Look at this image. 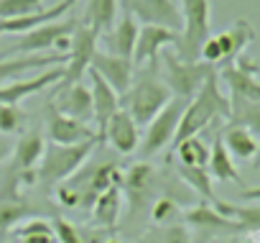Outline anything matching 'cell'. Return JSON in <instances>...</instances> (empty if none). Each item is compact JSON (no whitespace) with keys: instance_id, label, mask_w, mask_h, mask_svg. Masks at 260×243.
Here are the masks:
<instances>
[{"instance_id":"6da1fadb","label":"cell","mask_w":260,"mask_h":243,"mask_svg":"<svg viewBox=\"0 0 260 243\" xmlns=\"http://www.w3.org/2000/svg\"><path fill=\"white\" fill-rule=\"evenodd\" d=\"M122 184V172L117 169V164L112 161H94V164H84L77 174H72L67 182H61L56 187V200L69 207V210H92L94 200L110 190V187H120Z\"/></svg>"},{"instance_id":"7a4b0ae2","label":"cell","mask_w":260,"mask_h":243,"mask_svg":"<svg viewBox=\"0 0 260 243\" xmlns=\"http://www.w3.org/2000/svg\"><path fill=\"white\" fill-rule=\"evenodd\" d=\"M222 118L224 120L230 118V100L219 90V77L212 74L202 85V90L186 102V110L181 115V123H179V131H176L171 146L199 136L204 128H209L214 120H222Z\"/></svg>"},{"instance_id":"3957f363","label":"cell","mask_w":260,"mask_h":243,"mask_svg":"<svg viewBox=\"0 0 260 243\" xmlns=\"http://www.w3.org/2000/svg\"><path fill=\"white\" fill-rule=\"evenodd\" d=\"M136 72L138 77L133 79V85L127 87L125 95H120V107L130 113L138 128H143L169 105L174 95L166 87V82L158 79V67H143Z\"/></svg>"},{"instance_id":"277c9868","label":"cell","mask_w":260,"mask_h":243,"mask_svg":"<svg viewBox=\"0 0 260 243\" xmlns=\"http://www.w3.org/2000/svg\"><path fill=\"white\" fill-rule=\"evenodd\" d=\"M97 144L102 146V141L92 139V141H82V144H72V146H59V144H49L39 167H36V184H41L44 190H54L61 182H67L72 174H77L87 159L92 156V151L97 149Z\"/></svg>"},{"instance_id":"5b68a950","label":"cell","mask_w":260,"mask_h":243,"mask_svg":"<svg viewBox=\"0 0 260 243\" xmlns=\"http://www.w3.org/2000/svg\"><path fill=\"white\" fill-rule=\"evenodd\" d=\"M161 187V179H158V172L148 164V161H136L133 167L127 169V174H122V195L127 197V233H136V225H138V215L143 220L146 212H151V202H153V195L158 192Z\"/></svg>"},{"instance_id":"8992f818","label":"cell","mask_w":260,"mask_h":243,"mask_svg":"<svg viewBox=\"0 0 260 243\" xmlns=\"http://www.w3.org/2000/svg\"><path fill=\"white\" fill-rule=\"evenodd\" d=\"M209 0H181V18L184 29L176 41V57L181 62H199L202 44L212 36L209 34Z\"/></svg>"},{"instance_id":"52a82bcc","label":"cell","mask_w":260,"mask_h":243,"mask_svg":"<svg viewBox=\"0 0 260 243\" xmlns=\"http://www.w3.org/2000/svg\"><path fill=\"white\" fill-rule=\"evenodd\" d=\"M186 102L189 100L184 97H171L169 105L146 126V133L141 136V161H148L153 154H158L174 141L179 123H181V115L186 110Z\"/></svg>"},{"instance_id":"ba28073f","label":"cell","mask_w":260,"mask_h":243,"mask_svg":"<svg viewBox=\"0 0 260 243\" xmlns=\"http://www.w3.org/2000/svg\"><path fill=\"white\" fill-rule=\"evenodd\" d=\"M164 67H166V87L171 90L174 97H184V100H191L202 90V85L212 74H217L212 64L181 62L176 54H164Z\"/></svg>"},{"instance_id":"9c48e42d","label":"cell","mask_w":260,"mask_h":243,"mask_svg":"<svg viewBox=\"0 0 260 243\" xmlns=\"http://www.w3.org/2000/svg\"><path fill=\"white\" fill-rule=\"evenodd\" d=\"M79 26V18L69 16L64 21H51V23H44L23 36H18V41H13L0 57H11V54H41V51H49V49H56L61 39L72 36L74 29Z\"/></svg>"},{"instance_id":"30bf717a","label":"cell","mask_w":260,"mask_h":243,"mask_svg":"<svg viewBox=\"0 0 260 243\" xmlns=\"http://www.w3.org/2000/svg\"><path fill=\"white\" fill-rule=\"evenodd\" d=\"M120 6L143 26H161L176 34H181L184 29V18L176 0H120Z\"/></svg>"},{"instance_id":"8fae6325","label":"cell","mask_w":260,"mask_h":243,"mask_svg":"<svg viewBox=\"0 0 260 243\" xmlns=\"http://www.w3.org/2000/svg\"><path fill=\"white\" fill-rule=\"evenodd\" d=\"M97 41L100 36L94 31H89L87 26H77L74 34H72V46L67 51V64H64V74H61V82L56 85H74V82H82V77L89 72V62L97 51Z\"/></svg>"},{"instance_id":"7c38bea8","label":"cell","mask_w":260,"mask_h":243,"mask_svg":"<svg viewBox=\"0 0 260 243\" xmlns=\"http://www.w3.org/2000/svg\"><path fill=\"white\" fill-rule=\"evenodd\" d=\"M176 41H179V34L176 31H169V29H161V26H141L138 41H136V49H133L130 62H133L136 69L158 67L161 49L176 46Z\"/></svg>"},{"instance_id":"4fadbf2b","label":"cell","mask_w":260,"mask_h":243,"mask_svg":"<svg viewBox=\"0 0 260 243\" xmlns=\"http://www.w3.org/2000/svg\"><path fill=\"white\" fill-rule=\"evenodd\" d=\"M89 72L100 74L117 95H125L127 87L133 85L136 79V67L130 59L125 57H117V54H110V51H94L92 62H89Z\"/></svg>"},{"instance_id":"5bb4252c","label":"cell","mask_w":260,"mask_h":243,"mask_svg":"<svg viewBox=\"0 0 260 243\" xmlns=\"http://www.w3.org/2000/svg\"><path fill=\"white\" fill-rule=\"evenodd\" d=\"M46 133H49L51 144H59V146H72V144H82V141H92V139L100 141L97 128L61 115L51 102H46Z\"/></svg>"},{"instance_id":"9a60e30c","label":"cell","mask_w":260,"mask_h":243,"mask_svg":"<svg viewBox=\"0 0 260 243\" xmlns=\"http://www.w3.org/2000/svg\"><path fill=\"white\" fill-rule=\"evenodd\" d=\"M44 151H46V139H44V133L39 128L23 131V136L18 139V144H13V151H11L13 159L11 161L23 174L26 187H34L36 184V167H39Z\"/></svg>"},{"instance_id":"2e32d148","label":"cell","mask_w":260,"mask_h":243,"mask_svg":"<svg viewBox=\"0 0 260 243\" xmlns=\"http://www.w3.org/2000/svg\"><path fill=\"white\" fill-rule=\"evenodd\" d=\"M61 115L67 118H74L79 123H87L92 120V92L89 87H84L82 82H74V85H59L54 97L49 100Z\"/></svg>"},{"instance_id":"e0dca14e","label":"cell","mask_w":260,"mask_h":243,"mask_svg":"<svg viewBox=\"0 0 260 243\" xmlns=\"http://www.w3.org/2000/svg\"><path fill=\"white\" fill-rule=\"evenodd\" d=\"M102 141H107L117 154H136L138 146H141V128L133 118H130L127 110H117L105 126V133H102Z\"/></svg>"},{"instance_id":"ac0fdd59","label":"cell","mask_w":260,"mask_h":243,"mask_svg":"<svg viewBox=\"0 0 260 243\" xmlns=\"http://www.w3.org/2000/svg\"><path fill=\"white\" fill-rule=\"evenodd\" d=\"M61 74H64V64L59 67H49L46 72H41L39 77H23V79H16L6 87H0V102L6 105H18L21 100L31 97V95H39L44 92L46 87L61 82Z\"/></svg>"},{"instance_id":"d6986e66","label":"cell","mask_w":260,"mask_h":243,"mask_svg":"<svg viewBox=\"0 0 260 243\" xmlns=\"http://www.w3.org/2000/svg\"><path fill=\"white\" fill-rule=\"evenodd\" d=\"M89 92H92V120L97 123V136L102 141L107 120L120 110V95L94 72H89Z\"/></svg>"},{"instance_id":"ffe728a7","label":"cell","mask_w":260,"mask_h":243,"mask_svg":"<svg viewBox=\"0 0 260 243\" xmlns=\"http://www.w3.org/2000/svg\"><path fill=\"white\" fill-rule=\"evenodd\" d=\"M67 64V54H23L18 59H0V87L21 79L31 69Z\"/></svg>"},{"instance_id":"44dd1931","label":"cell","mask_w":260,"mask_h":243,"mask_svg":"<svg viewBox=\"0 0 260 243\" xmlns=\"http://www.w3.org/2000/svg\"><path fill=\"white\" fill-rule=\"evenodd\" d=\"M217 77H222V82L227 85L230 102H260V82L255 79V74L242 72L235 64H224Z\"/></svg>"},{"instance_id":"7402d4cb","label":"cell","mask_w":260,"mask_h":243,"mask_svg":"<svg viewBox=\"0 0 260 243\" xmlns=\"http://www.w3.org/2000/svg\"><path fill=\"white\" fill-rule=\"evenodd\" d=\"M214 39H217V44L222 49V64H232L237 57H242L245 46L255 41V31H252V26L245 18H240L227 31L217 34Z\"/></svg>"},{"instance_id":"603a6c76","label":"cell","mask_w":260,"mask_h":243,"mask_svg":"<svg viewBox=\"0 0 260 243\" xmlns=\"http://www.w3.org/2000/svg\"><path fill=\"white\" fill-rule=\"evenodd\" d=\"M138 31H141L138 21L130 16V13L122 11V18L105 34V41L110 46V54H117V57L130 59V57H133V49H136V41H138Z\"/></svg>"},{"instance_id":"cb8c5ba5","label":"cell","mask_w":260,"mask_h":243,"mask_svg":"<svg viewBox=\"0 0 260 243\" xmlns=\"http://www.w3.org/2000/svg\"><path fill=\"white\" fill-rule=\"evenodd\" d=\"M72 6H74L72 0H61V3H56L54 8H44V11L31 13V16L0 21V34H18V36H23V34H28V31H34V29H39V26H44V23H51L54 18L64 16Z\"/></svg>"},{"instance_id":"d4e9b609","label":"cell","mask_w":260,"mask_h":243,"mask_svg":"<svg viewBox=\"0 0 260 243\" xmlns=\"http://www.w3.org/2000/svg\"><path fill=\"white\" fill-rule=\"evenodd\" d=\"M219 139H222V144H224V149H227V154H230L232 159L245 161V159H255V156H257L260 141H257V136H252V133H250L247 128H242V126H227V128L219 133Z\"/></svg>"},{"instance_id":"484cf974","label":"cell","mask_w":260,"mask_h":243,"mask_svg":"<svg viewBox=\"0 0 260 243\" xmlns=\"http://www.w3.org/2000/svg\"><path fill=\"white\" fill-rule=\"evenodd\" d=\"M115 18H117V0H87V8L79 23L102 36L115 26Z\"/></svg>"},{"instance_id":"4316f807","label":"cell","mask_w":260,"mask_h":243,"mask_svg":"<svg viewBox=\"0 0 260 243\" xmlns=\"http://www.w3.org/2000/svg\"><path fill=\"white\" fill-rule=\"evenodd\" d=\"M207 172H209V177L217 179V182H232V184L240 182V172H237V167H235V159L227 154V149H224V144H222L219 136H217V139L212 141V146H209Z\"/></svg>"},{"instance_id":"83f0119b","label":"cell","mask_w":260,"mask_h":243,"mask_svg":"<svg viewBox=\"0 0 260 243\" xmlns=\"http://www.w3.org/2000/svg\"><path fill=\"white\" fill-rule=\"evenodd\" d=\"M92 218L102 230H112L117 225V220H120V187H110L94 200Z\"/></svg>"},{"instance_id":"f1b7e54d","label":"cell","mask_w":260,"mask_h":243,"mask_svg":"<svg viewBox=\"0 0 260 243\" xmlns=\"http://www.w3.org/2000/svg\"><path fill=\"white\" fill-rule=\"evenodd\" d=\"M212 207L232 220L240 230H257L260 228V205H252V207H240V205H230V202H222V200H214Z\"/></svg>"},{"instance_id":"f546056e","label":"cell","mask_w":260,"mask_h":243,"mask_svg":"<svg viewBox=\"0 0 260 243\" xmlns=\"http://www.w3.org/2000/svg\"><path fill=\"white\" fill-rule=\"evenodd\" d=\"M186 223L197 225V228H204V230H240L232 220L222 218L212 205H197L191 210H186Z\"/></svg>"},{"instance_id":"4dcf8cb0","label":"cell","mask_w":260,"mask_h":243,"mask_svg":"<svg viewBox=\"0 0 260 243\" xmlns=\"http://www.w3.org/2000/svg\"><path fill=\"white\" fill-rule=\"evenodd\" d=\"M174 154H176V159H179L181 167H202V169H207V161H209V146H207L199 136L176 144V146H174Z\"/></svg>"},{"instance_id":"1f68e13d","label":"cell","mask_w":260,"mask_h":243,"mask_svg":"<svg viewBox=\"0 0 260 243\" xmlns=\"http://www.w3.org/2000/svg\"><path fill=\"white\" fill-rule=\"evenodd\" d=\"M16 238H18V243H56L54 225L41 218H31V220L16 225Z\"/></svg>"},{"instance_id":"d6a6232c","label":"cell","mask_w":260,"mask_h":243,"mask_svg":"<svg viewBox=\"0 0 260 243\" xmlns=\"http://www.w3.org/2000/svg\"><path fill=\"white\" fill-rule=\"evenodd\" d=\"M179 179L186 187H191L199 197H204L209 205L217 200L214 197V190H212V177H209L207 169H202V167H181L179 164Z\"/></svg>"},{"instance_id":"836d02e7","label":"cell","mask_w":260,"mask_h":243,"mask_svg":"<svg viewBox=\"0 0 260 243\" xmlns=\"http://www.w3.org/2000/svg\"><path fill=\"white\" fill-rule=\"evenodd\" d=\"M26 126H28V113L26 110H21L18 105L0 102V136L23 133Z\"/></svg>"},{"instance_id":"e575fe53","label":"cell","mask_w":260,"mask_h":243,"mask_svg":"<svg viewBox=\"0 0 260 243\" xmlns=\"http://www.w3.org/2000/svg\"><path fill=\"white\" fill-rule=\"evenodd\" d=\"M54 223V235H56V243H97L94 238L97 235H89V233H84L79 225H74V223H69V220H64V218H51Z\"/></svg>"},{"instance_id":"d590c367","label":"cell","mask_w":260,"mask_h":243,"mask_svg":"<svg viewBox=\"0 0 260 243\" xmlns=\"http://www.w3.org/2000/svg\"><path fill=\"white\" fill-rule=\"evenodd\" d=\"M181 218V207H179V200L169 197V195H161L158 200H153L151 205V220L158 223V225H171L174 220Z\"/></svg>"},{"instance_id":"8d00e7d4","label":"cell","mask_w":260,"mask_h":243,"mask_svg":"<svg viewBox=\"0 0 260 243\" xmlns=\"http://www.w3.org/2000/svg\"><path fill=\"white\" fill-rule=\"evenodd\" d=\"M44 11V0H0V21L21 18Z\"/></svg>"},{"instance_id":"74e56055","label":"cell","mask_w":260,"mask_h":243,"mask_svg":"<svg viewBox=\"0 0 260 243\" xmlns=\"http://www.w3.org/2000/svg\"><path fill=\"white\" fill-rule=\"evenodd\" d=\"M164 238H166V243H189V233H186L181 225H171V228H166Z\"/></svg>"},{"instance_id":"f35d334b","label":"cell","mask_w":260,"mask_h":243,"mask_svg":"<svg viewBox=\"0 0 260 243\" xmlns=\"http://www.w3.org/2000/svg\"><path fill=\"white\" fill-rule=\"evenodd\" d=\"M11 151H13V144L8 136H0V167H3L8 159H11Z\"/></svg>"},{"instance_id":"ab89813d","label":"cell","mask_w":260,"mask_h":243,"mask_svg":"<svg viewBox=\"0 0 260 243\" xmlns=\"http://www.w3.org/2000/svg\"><path fill=\"white\" fill-rule=\"evenodd\" d=\"M240 200H260V187H250L240 192Z\"/></svg>"},{"instance_id":"60d3db41","label":"cell","mask_w":260,"mask_h":243,"mask_svg":"<svg viewBox=\"0 0 260 243\" xmlns=\"http://www.w3.org/2000/svg\"><path fill=\"white\" fill-rule=\"evenodd\" d=\"M72 3H77V0H72Z\"/></svg>"}]
</instances>
